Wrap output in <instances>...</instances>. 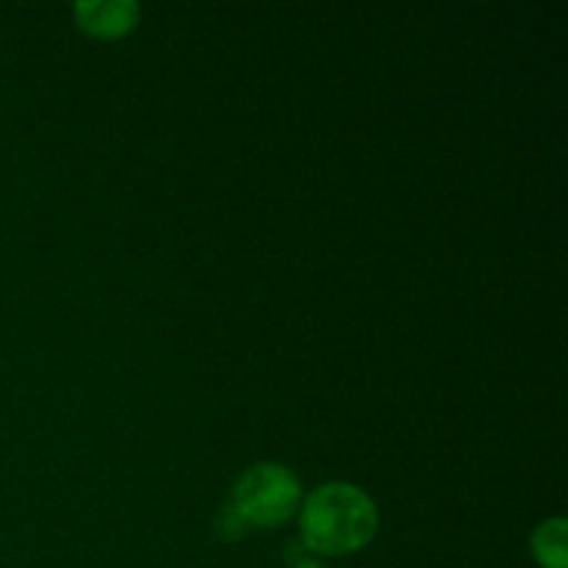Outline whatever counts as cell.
Masks as SVG:
<instances>
[{
  "label": "cell",
  "instance_id": "cell-5",
  "mask_svg": "<svg viewBox=\"0 0 568 568\" xmlns=\"http://www.w3.org/2000/svg\"><path fill=\"white\" fill-rule=\"evenodd\" d=\"M214 527H216V532H220V538H225V541H236V538H242L244 532H247V521L239 516V510L233 508L231 503H227L225 508L216 514Z\"/></svg>",
  "mask_w": 568,
  "mask_h": 568
},
{
  "label": "cell",
  "instance_id": "cell-2",
  "mask_svg": "<svg viewBox=\"0 0 568 568\" xmlns=\"http://www.w3.org/2000/svg\"><path fill=\"white\" fill-rule=\"evenodd\" d=\"M227 503L239 510L247 527H277L300 508L303 488L286 466L255 464L239 477Z\"/></svg>",
  "mask_w": 568,
  "mask_h": 568
},
{
  "label": "cell",
  "instance_id": "cell-1",
  "mask_svg": "<svg viewBox=\"0 0 568 568\" xmlns=\"http://www.w3.org/2000/svg\"><path fill=\"white\" fill-rule=\"evenodd\" d=\"M300 530L316 555L358 552L377 532V505L353 483H325L305 497Z\"/></svg>",
  "mask_w": 568,
  "mask_h": 568
},
{
  "label": "cell",
  "instance_id": "cell-4",
  "mask_svg": "<svg viewBox=\"0 0 568 568\" xmlns=\"http://www.w3.org/2000/svg\"><path fill=\"white\" fill-rule=\"evenodd\" d=\"M532 552L544 568H568L566 519H549L532 536Z\"/></svg>",
  "mask_w": 568,
  "mask_h": 568
},
{
  "label": "cell",
  "instance_id": "cell-3",
  "mask_svg": "<svg viewBox=\"0 0 568 568\" xmlns=\"http://www.w3.org/2000/svg\"><path fill=\"white\" fill-rule=\"evenodd\" d=\"M78 26L94 37H120L131 31L139 20V3L133 0H111V3H78Z\"/></svg>",
  "mask_w": 568,
  "mask_h": 568
},
{
  "label": "cell",
  "instance_id": "cell-6",
  "mask_svg": "<svg viewBox=\"0 0 568 568\" xmlns=\"http://www.w3.org/2000/svg\"><path fill=\"white\" fill-rule=\"evenodd\" d=\"M288 568H325L322 564H316V560L311 558H303V555H292V564Z\"/></svg>",
  "mask_w": 568,
  "mask_h": 568
}]
</instances>
